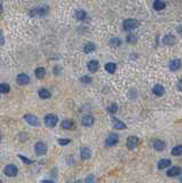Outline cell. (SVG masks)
Instances as JSON below:
<instances>
[{"mask_svg": "<svg viewBox=\"0 0 182 183\" xmlns=\"http://www.w3.org/2000/svg\"><path fill=\"white\" fill-rule=\"evenodd\" d=\"M177 32H179L180 34H182V24H181V25H179V26H177Z\"/></svg>", "mask_w": 182, "mask_h": 183, "instance_id": "39", "label": "cell"}, {"mask_svg": "<svg viewBox=\"0 0 182 183\" xmlns=\"http://www.w3.org/2000/svg\"><path fill=\"white\" fill-rule=\"evenodd\" d=\"M91 156H92V152L88 148L84 147V148L80 149V157H81L83 160H88L91 158Z\"/></svg>", "mask_w": 182, "mask_h": 183, "instance_id": "15", "label": "cell"}, {"mask_svg": "<svg viewBox=\"0 0 182 183\" xmlns=\"http://www.w3.org/2000/svg\"><path fill=\"white\" fill-rule=\"evenodd\" d=\"M31 15H33V16H42V15H45L47 14V11H48V7H39V8H36L33 11H31Z\"/></svg>", "mask_w": 182, "mask_h": 183, "instance_id": "13", "label": "cell"}, {"mask_svg": "<svg viewBox=\"0 0 182 183\" xmlns=\"http://www.w3.org/2000/svg\"><path fill=\"white\" fill-rule=\"evenodd\" d=\"M174 41H175V38H174V36H172V34H167L164 37V39H163V42L167 46H172L174 44Z\"/></svg>", "mask_w": 182, "mask_h": 183, "instance_id": "24", "label": "cell"}, {"mask_svg": "<svg viewBox=\"0 0 182 183\" xmlns=\"http://www.w3.org/2000/svg\"><path fill=\"white\" fill-rule=\"evenodd\" d=\"M139 26V22L134 18H126L123 23V28L125 31H132Z\"/></svg>", "mask_w": 182, "mask_h": 183, "instance_id": "1", "label": "cell"}, {"mask_svg": "<svg viewBox=\"0 0 182 183\" xmlns=\"http://www.w3.org/2000/svg\"><path fill=\"white\" fill-rule=\"evenodd\" d=\"M170 165H171V160L170 159H162L158 161V165H157V167H158V169H165V168H167V167H170Z\"/></svg>", "mask_w": 182, "mask_h": 183, "instance_id": "20", "label": "cell"}, {"mask_svg": "<svg viewBox=\"0 0 182 183\" xmlns=\"http://www.w3.org/2000/svg\"><path fill=\"white\" fill-rule=\"evenodd\" d=\"M180 182L182 183V175H181V177H180Z\"/></svg>", "mask_w": 182, "mask_h": 183, "instance_id": "41", "label": "cell"}, {"mask_svg": "<svg viewBox=\"0 0 182 183\" xmlns=\"http://www.w3.org/2000/svg\"><path fill=\"white\" fill-rule=\"evenodd\" d=\"M110 46L111 47H114V48H117V47H119L120 45H121V40L119 39V38H112V39L110 40Z\"/></svg>", "mask_w": 182, "mask_h": 183, "instance_id": "28", "label": "cell"}, {"mask_svg": "<svg viewBox=\"0 0 182 183\" xmlns=\"http://www.w3.org/2000/svg\"><path fill=\"white\" fill-rule=\"evenodd\" d=\"M4 42H5V39H4V36L0 31V45H4Z\"/></svg>", "mask_w": 182, "mask_h": 183, "instance_id": "37", "label": "cell"}, {"mask_svg": "<svg viewBox=\"0 0 182 183\" xmlns=\"http://www.w3.org/2000/svg\"><path fill=\"white\" fill-rule=\"evenodd\" d=\"M177 88H179V91H182V80H179V82H177Z\"/></svg>", "mask_w": 182, "mask_h": 183, "instance_id": "38", "label": "cell"}, {"mask_svg": "<svg viewBox=\"0 0 182 183\" xmlns=\"http://www.w3.org/2000/svg\"><path fill=\"white\" fill-rule=\"evenodd\" d=\"M61 72H62V69H61V67H55V68H54V74L58 76Z\"/></svg>", "mask_w": 182, "mask_h": 183, "instance_id": "36", "label": "cell"}, {"mask_svg": "<svg viewBox=\"0 0 182 183\" xmlns=\"http://www.w3.org/2000/svg\"><path fill=\"white\" fill-rule=\"evenodd\" d=\"M61 126H62L63 129H74L76 128V124H74V121L72 119H64L61 123Z\"/></svg>", "mask_w": 182, "mask_h": 183, "instance_id": "10", "label": "cell"}, {"mask_svg": "<svg viewBox=\"0 0 182 183\" xmlns=\"http://www.w3.org/2000/svg\"><path fill=\"white\" fill-rule=\"evenodd\" d=\"M117 111H118V105H117L116 103H112V104L108 108V112L109 113H111V114L116 113Z\"/></svg>", "mask_w": 182, "mask_h": 183, "instance_id": "31", "label": "cell"}, {"mask_svg": "<svg viewBox=\"0 0 182 183\" xmlns=\"http://www.w3.org/2000/svg\"><path fill=\"white\" fill-rule=\"evenodd\" d=\"M34 151L38 156H44V154H47V144L42 141H39V142L36 143L34 145Z\"/></svg>", "mask_w": 182, "mask_h": 183, "instance_id": "5", "label": "cell"}, {"mask_svg": "<svg viewBox=\"0 0 182 183\" xmlns=\"http://www.w3.org/2000/svg\"><path fill=\"white\" fill-rule=\"evenodd\" d=\"M118 142H119V135L116 133H110L105 140V145L107 147H115Z\"/></svg>", "mask_w": 182, "mask_h": 183, "instance_id": "4", "label": "cell"}, {"mask_svg": "<svg viewBox=\"0 0 182 183\" xmlns=\"http://www.w3.org/2000/svg\"><path fill=\"white\" fill-rule=\"evenodd\" d=\"M85 183H97V178L95 177V175L89 174V175L85 178Z\"/></svg>", "mask_w": 182, "mask_h": 183, "instance_id": "30", "label": "cell"}, {"mask_svg": "<svg viewBox=\"0 0 182 183\" xmlns=\"http://www.w3.org/2000/svg\"><path fill=\"white\" fill-rule=\"evenodd\" d=\"M76 18L78 20V21H86L87 20V13L85 11H83V9H78V11H76Z\"/></svg>", "mask_w": 182, "mask_h": 183, "instance_id": "21", "label": "cell"}, {"mask_svg": "<svg viewBox=\"0 0 182 183\" xmlns=\"http://www.w3.org/2000/svg\"><path fill=\"white\" fill-rule=\"evenodd\" d=\"M34 74H36V77H37L38 79H44L46 76V69L42 68V67L37 68L36 69V71H34Z\"/></svg>", "mask_w": 182, "mask_h": 183, "instance_id": "22", "label": "cell"}, {"mask_svg": "<svg viewBox=\"0 0 182 183\" xmlns=\"http://www.w3.org/2000/svg\"><path fill=\"white\" fill-rule=\"evenodd\" d=\"M23 118H24V120L28 123L29 125L34 126V127H38V126H40L39 119H38V118H37L34 114H32V113H25Z\"/></svg>", "mask_w": 182, "mask_h": 183, "instance_id": "3", "label": "cell"}, {"mask_svg": "<svg viewBox=\"0 0 182 183\" xmlns=\"http://www.w3.org/2000/svg\"><path fill=\"white\" fill-rule=\"evenodd\" d=\"M166 148V143L162 140H156L154 142V149L157 151H163Z\"/></svg>", "mask_w": 182, "mask_h": 183, "instance_id": "18", "label": "cell"}, {"mask_svg": "<svg viewBox=\"0 0 182 183\" xmlns=\"http://www.w3.org/2000/svg\"><path fill=\"white\" fill-rule=\"evenodd\" d=\"M112 127H114L115 129H126V125L125 123H123L121 120L117 119V118H112Z\"/></svg>", "mask_w": 182, "mask_h": 183, "instance_id": "11", "label": "cell"}, {"mask_svg": "<svg viewBox=\"0 0 182 183\" xmlns=\"http://www.w3.org/2000/svg\"><path fill=\"white\" fill-rule=\"evenodd\" d=\"M0 183H2V182H1V181H0Z\"/></svg>", "mask_w": 182, "mask_h": 183, "instance_id": "43", "label": "cell"}, {"mask_svg": "<svg viewBox=\"0 0 182 183\" xmlns=\"http://www.w3.org/2000/svg\"><path fill=\"white\" fill-rule=\"evenodd\" d=\"M94 121H95V119L92 114H86L81 119V125L85 126V127H91V126L94 125Z\"/></svg>", "mask_w": 182, "mask_h": 183, "instance_id": "9", "label": "cell"}, {"mask_svg": "<svg viewBox=\"0 0 182 183\" xmlns=\"http://www.w3.org/2000/svg\"><path fill=\"white\" fill-rule=\"evenodd\" d=\"M136 36H134V34H130V36H127V38H126V40H127V42H130V44H135L136 42Z\"/></svg>", "mask_w": 182, "mask_h": 183, "instance_id": "34", "label": "cell"}, {"mask_svg": "<svg viewBox=\"0 0 182 183\" xmlns=\"http://www.w3.org/2000/svg\"><path fill=\"white\" fill-rule=\"evenodd\" d=\"M16 82L20 86H25L30 82V78H29L28 74L25 73H20L16 77Z\"/></svg>", "mask_w": 182, "mask_h": 183, "instance_id": "8", "label": "cell"}, {"mask_svg": "<svg viewBox=\"0 0 182 183\" xmlns=\"http://www.w3.org/2000/svg\"><path fill=\"white\" fill-rule=\"evenodd\" d=\"M152 93H154L155 95H157V96H163V95H164V93H165V88H164V86L163 85L157 84V85L154 86V88H152Z\"/></svg>", "mask_w": 182, "mask_h": 183, "instance_id": "14", "label": "cell"}, {"mask_svg": "<svg viewBox=\"0 0 182 183\" xmlns=\"http://www.w3.org/2000/svg\"><path fill=\"white\" fill-rule=\"evenodd\" d=\"M0 143H1V135H0Z\"/></svg>", "mask_w": 182, "mask_h": 183, "instance_id": "42", "label": "cell"}, {"mask_svg": "<svg viewBox=\"0 0 182 183\" xmlns=\"http://www.w3.org/2000/svg\"><path fill=\"white\" fill-rule=\"evenodd\" d=\"M11 92V86L8 84H0V93L1 94H7Z\"/></svg>", "mask_w": 182, "mask_h": 183, "instance_id": "27", "label": "cell"}, {"mask_svg": "<svg viewBox=\"0 0 182 183\" xmlns=\"http://www.w3.org/2000/svg\"><path fill=\"white\" fill-rule=\"evenodd\" d=\"M170 70L171 71H177L179 69L181 68V61L180 60H177V58H174V60H172L171 62H170Z\"/></svg>", "mask_w": 182, "mask_h": 183, "instance_id": "16", "label": "cell"}, {"mask_svg": "<svg viewBox=\"0 0 182 183\" xmlns=\"http://www.w3.org/2000/svg\"><path fill=\"white\" fill-rule=\"evenodd\" d=\"M99 62H97L96 60H92V61H89V62L87 63V68H88V70L91 71V72H96L97 70H99Z\"/></svg>", "mask_w": 182, "mask_h": 183, "instance_id": "17", "label": "cell"}, {"mask_svg": "<svg viewBox=\"0 0 182 183\" xmlns=\"http://www.w3.org/2000/svg\"><path fill=\"white\" fill-rule=\"evenodd\" d=\"M139 138L136 136H130L127 138V141H126V145H127V148L130 149V150H134V149L137 148V145H139Z\"/></svg>", "mask_w": 182, "mask_h": 183, "instance_id": "7", "label": "cell"}, {"mask_svg": "<svg viewBox=\"0 0 182 183\" xmlns=\"http://www.w3.org/2000/svg\"><path fill=\"white\" fill-rule=\"evenodd\" d=\"M38 95H39L40 98H49L52 96V93L48 89H46V88H40L39 91H38Z\"/></svg>", "mask_w": 182, "mask_h": 183, "instance_id": "19", "label": "cell"}, {"mask_svg": "<svg viewBox=\"0 0 182 183\" xmlns=\"http://www.w3.org/2000/svg\"><path fill=\"white\" fill-rule=\"evenodd\" d=\"M80 81L84 82V84H89V82H92V78L88 77V76H83V77L80 78Z\"/></svg>", "mask_w": 182, "mask_h": 183, "instance_id": "35", "label": "cell"}, {"mask_svg": "<svg viewBox=\"0 0 182 183\" xmlns=\"http://www.w3.org/2000/svg\"><path fill=\"white\" fill-rule=\"evenodd\" d=\"M165 2L162 1V0H156L154 2V8L156 11H163L165 8Z\"/></svg>", "mask_w": 182, "mask_h": 183, "instance_id": "26", "label": "cell"}, {"mask_svg": "<svg viewBox=\"0 0 182 183\" xmlns=\"http://www.w3.org/2000/svg\"><path fill=\"white\" fill-rule=\"evenodd\" d=\"M181 167H179V166H174V167H172L170 168L168 171H167V176L170 177H174V176H177L179 174H181Z\"/></svg>", "mask_w": 182, "mask_h": 183, "instance_id": "12", "label": "cell"}, {"mask_svg": "<svg viewBox=\"0 0 182 183\" xmlns=\"http://www.w3.org/2000/svg\"><path fill=\"white\" fill-rule=\"evenodd\" d=\"M57 123H58V118H57L56 114L49 113L45 117V125L47 127H49V128L55 127L57 125Z\"/></svg>", "mask_w": 182, "mask_h": 183, "instance_id": "2", "label": "cell"}, {"mask_svg": "<svg viewBox=\"0 0 182 183\" xmlns=\"http://www.w3.org/2000/svg\"><path fill=\"white\" fill-rule=\"evenodd\" d=\"M18 158L22 160L24 164H27V165H31V164H33V161L31 159H29L28 157H25V156H23V154H18Z\"/></svg>", "mask_w": 182, "mask_h": 183, "instance_id": "32", "label": "cell"}, {"mask_svg": "<svg viewBox=\"0 0 182 183\" xmlns=\"http://www.w3.org/2000/svg\"><path fill=\"white\" fill-rule=\"evenodd\" d=\"M116 68H117V65L112 62H109L107 63L105 65H104V69H105V71L109 72V73H115L116 72Z\"/></svg>", "mask_w": 182, "mask_h": 183, "instance_id": "25", "label": "cell"}, {"mask_svg": "<svg viewBox=\"0 0 182 183\" xmlns=\"http://www.w3.org/2000/svg\"><path fill=\"white\" fill-rule=\"evenodd\" d=\"M95 48H96L95 44L89 41V42H87V44L84 46V53H86V54H89V53H92V51H95Z\"/></svg>", "mask_w": 182, "mask_h": 183, "instance_id": "23", "label": "cell"}, {"mask_svg": "<svg viewBox=\"0 0 182 183\" xmlns=\"http://www.w3.org/2000/svg\"><path fill=\"white\" fill-rule=\"evenodd\" d=\"M172 154L173 156H181L182 154V145H177L172 149Z\"/></svg>", "mask_w": 182, "mask_h": 183, "instance_id": "29", "label": "cell"}, {"mask_svg": "<svg viewBox=\"0 0 182 183\" xmlns=\"http://www.w3.org/2000/svg\"><path fill=\"white\" fill-rule=\"evenodd\" d=\"M17 173H18V169H17V167L15 165H7L4 168V174H5L6 176H9V177H14L17 175Z\"/></svg>", "mask_w": 182, "mask_h": 183, "instance_id": "6", "label": "cell"}, {"mask_svg": "<svg viewBox=\"0 0 182 183\" xmlns=\"http://www.w3.org/2000/svg\"><path fill=\"white\" fill-rule=\"evenodd\" d=\"M41 183H54V182H53L52 180H44V181H42Z\"/></svg>", "mask_w": 182, "mask_h": 183, "instance_id": "40", "label": "cell"}, {"mask_svg": "<svg viewBox=\"0 0 182 183\" xmlns=\"http://www.w3.org/2000/svg\"><path fill=\"white\" fill-rule=\"evenodd\" d=\"M57 143L60 144V145H68L69 143H71V140L70 138H58L57 140Z\"/></svg>", "mask_w": 182, "mask_h": 183, "instance_id": "33", "label": "cell"}]
</instances>
